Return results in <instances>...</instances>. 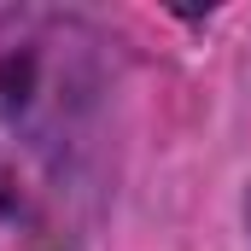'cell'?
Wrapping results in <instances>:
<instances>
[{
    "mask_svg": "<svg viewBox=\"0 0 251 251\" xmlns=\"http://www.w3.org/2000/svg\"><path fill=\"white\" fill-rule=\"evenodd\" d=\"M117 41L59 6H0V240L70 251L100 216L117 134Z\"/></svg>",
    "mask_w": 251,
    "mask_h": 251,
    "instance_id": "6da1fadb",
    "label": "cell"
}]
</instances>
